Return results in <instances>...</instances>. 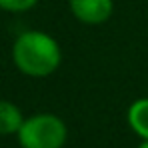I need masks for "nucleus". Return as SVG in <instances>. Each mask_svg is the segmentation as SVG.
<instances>
[{
    "mask_svg": "<svg viewBox=\"0 0 148 148\" xmlns=\"http://www.w3.org/2000/svg\"><path fill=\"white\" fill-rule=\"evenodd\" d=\"M12 60L22 74L44 78L60 66L62 52L50 34L40 30H26L14 40Z\"/></svg>",
    "mask_w": 148,
    "mask_h": 148,
    "instance_id": "obj_1",
    "label": "nucleus"
},
{
    "mask_svg": "<svg viewBox=\"0 0 148 148\" xmlns=\"http://www.w3.org/2000/svg\"><path fill=\"white\" fill-rule=\"evenodd\" d=\"M16 136L22 148H62L68 138V128L60 116L42 112L24 118Z\"/></svg>",
    "mask_w": 148,
    "mask_h": 148,
    "instance_id": "obj_2",
    "label": "nucleus"
},
{
    "mask_svg": "<svg viewBox=\"0 0 148 148\" xmlns=\"http://www.w3.org/2000/svg\"><path fill=\"white\" fill-rule=\"evenodd\" d=\"M70 10L74 18L84 24H102L114 12L112 0H70Z\"/></svg>",
    "mask_w": 148,
    "mask_h": 148,
    "instance_id": "obj_3",
    "label": "nucleus"
},
{
    "mask_svg": "<svg viewBox=\"0 0 148 148\" xmlns=\"http://www.w3.org/2000/svg\"><path fill=\"white\" fill-rule=\"evenodd\" d=\"M22 122H24V116L20 108L8 100H0V134L2 136L18 134Z\"/></svg>",
    "mask_w": 148,
    "mask_h": 148,
    "instance_id": "obj_4",
    "label": "nucleus"
},
{
    "mask_svg": "<svg viewBox=\"0 0 148 148\" xmlns=\"http://www.w3.org/2000/svg\"><path fill=\"white\" fill-rule=\"evenodd\" d=\"M128 124L142 140H148V98H138L130 104Z\"/></svg>",
    "mask_w": 148,
    "mask_h": 148,
    "instance_id": "obj_5",
    "label": "nucleus"
},
{
    "mask_svg": "<svg viewBox=\"0 0 148 148\" xmlns=\"http://www.w3.org/2000/svg\"><path fill=\"white\" fill-rule=\"evenodd\" d=\"M38 0H0V8L6 12H26L36 6Z\"/></svg>",
    "mask_w": 148,
    "mask_h": 148,
    "instance_id": "obj_6",
    "label": "nucleus"
},
{
    "mask_svg": "<svg viewBox=\"0 0 148 148\" xmlns=\"http://www.w3.org/2000/svg\"><path fill=\"white\" fill-rule=\"evenodd\" d=\"M138 148H148V140H142V142L138 144Z\"/></svg>",
    "mask_w": 148,
    "mask_h": 148,
    "instance_id": "obj_7",
    "label": "nucleus"
}]
</instances>
